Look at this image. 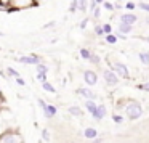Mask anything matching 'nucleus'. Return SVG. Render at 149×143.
<instances>
[{"label": "nucleus", "mask_w": 149, "mask_h": 143, "mask_svg": "<svg viewBox=\"0 0 149 143\" xmlns=\"http://www.w3.org/2000/svg\"><path fill=\"white\" fill-rule=\"evenodd\" d=\"M0 95H2V90H0Z\"/></svg>", "instance_id": "41"}, {"label": "nucleus", "mask_w": 149, "mask_h": 143, "mask_svg": "<svg viewBox=\"0 0 149 143\" xmlns=\"http://www.w3.org/2000/svg\"><path fill=\"white\" fill-rule=\"evenodd\" d=\"M106 106L104 104H96V111H95V114L91 117L93 119H96V121H101V119H104L106 117Z\"/></svg>", "instance_id": "9"}, {"label": "nucleus", "mask_w": 149, "mask_h": 143, "mask_svg": "<svg viewBox=\"0 0 149 143\" xmlns=\"http://www.w3.org/2000/svg\"><path fill=\"white\" fill-rule=\"evenodd\" d=\"M125 114H127V117H128V119H132V121L139 119V117L143 116L141 104H139L138 101H132V103H128L125 106Z\"/></svg>", "instance_id": "1"}, {"label": "nucleus", "mask_w": 149, "mask_h": 143, "mask_svg": "<svg viewBox=\"0 0 149 143\" xmlns=\"http://www.w3.org/2000/svg\"><path fill=\"white\" fill-rule=\"evenodd\" d=\"M101 5H103V7L106 8L107 11H114V10H116V7H114V5L111 4V2H106V0H104V2H103V4H101Z\"/></svg>", "instance_id": "26"}, {"label": "nucleus", "mask_w": 149, "mask_h": 143, "mask_svg": "<svg viewBox=\"0 0 149 143\" xmlns=\"http://www.w3.org/2000/svg\"><path fill=\"white\" fill-rule=\"evenodd\" d=\"M36 71L37 72H45V74H47V72H48V66H47L43 61H40V63H37V64H36Z\"/></svg>", "instance_id": "18"}, {"label": "nucleus", "mask_w": 149, "mask_h": 143, "mask_svg": "<svg viewBox=\"0 0 149 143\" xmlns=\"http://www.w3.org/2000/svg\"><path fill=\"white\" fill-rule=\"evenodd\" d=\"M37 103H39V106L42 108V111H43V116L47 117V119H53V117L58 114V108L55 106V104H50V103H47L43 98H39L37 100Z\"/></svg>", "instance_id": "3"}, {"label": "nucleus", "mask_w": 149, "mask_h": 143, "mask_svg": "<svg viewBox=\"0 0 149 143\" xmlns=\"http://www.w3.org/2000/svg\"><path fill=\"white\" fill-rule=\"evenodd\" d=\"M119 2H122V0H119Z\"/></svg>", "instance_id": "42"}, {"label": "nucleus", "mask_w": 149, "mask_h": 143, "mask_svg": "<svg viewBox=\"0 0 149 143\" xmlns=\"http://www.w3.org/2000/svg\"><path fill=\"white\" fill-rule=\"evenodd\" d=\"M0 10H11V0H0Z\"/></svg>", "instance_id": "20"}, {"label": "nucleus", "mask_w": 149, "mask_h": 143, "mask_svg": "<svg viewBox=\"0 0 149 143\" xmlns=\"http://www.w3.org/2000/svg\"><path fill=\"white\" fill-rule=\"evenodd\" d=\"M85 108H87V111L93 116L95 111H96V103H95V100H87L85 101Z\"/></svg>", "instance_id": "14"}, {"label": "nucleus", "mask_w": 149, "mask_h": 143, "mask_svg": "<svg viewBox=\"0 0 149 143\" xmlns=\"http://www.w3.org/2000/svg\"><path fill=\"white\" fill-rule=\"evenodd\" d=\"M77 2H79V11H82V13L88 11V4H87V0H77Z\"/></svg>", "instance_id": "21"}, {"label": "nucleus", "mask_w": 149, "mask_h": 143, "mask_svg": "<svg viewBox=\"0 0 149 143\" xmlns=\"http://www.w3.org/2000/svg\"><path fill=\"white\" fill-rule=\"evenodd\" d=\"M68 113L71 114V116H74V117H80V116H84V113H82V108L75 106V104H72V106H69V108H68Z\"/></svg>", "instance_id": "12"}, {"label": "nucleus", "mask_w": 149, "mask_h": 143, "mask_svg": "<svg viewBox=\"0 0 149 143\" xmlns=\"http://www.w3.org/2000/svg\"><path fill=\"white\" fill-rule=\"evenodd\" d=\"M120 23H125V24H135L136 21H138V18H136V15H133V13H122L120 15Z\"/></svg>", "instance_id": "8"}, {"label": "nucleus", "mask_w": 149, "mask_h": 143, "mask_svg": "<svg viewBox=\"0 0 149 143\" xmlns=\"http://www.w3.org/2000/svg\"><path fill=\"white\" fill-rule=\"evenodd\" d=\"M18 63H23V64H31V66H36L37 63L42 61V58H40L39 55H21L16 58Z\"/></svg>", "instance_id": "4"}, {"label": "nucleus", "mask_w": 149, "mask_h": 143, "mask_svg": "<svg viewBox=\"0 0 149 143\" xmlns=\"http://www.w3.org/2000/svg\"><path fill=\"white\" fill-rule=\"evenodd\" d=\"M112 121H114V122H117V124H120V122L123 121V117L119 116V114H114V116H112Z\"/></svg>", "instance_id": "32"}, {"label": "nucleus", "mask_w": 149, "mask_h": 143, "mask_svg": "<svg viewBox=\"0 0 149 143\" xmlns=\"http://www.w3.org/2000/svg\"><path fill=\"white\" fill-rule=\"evenodd\" d=\"M91 143H103V138H98V137H96V138L91 140Z\"/></svg>", "instance_id": "38"}, {"label": "nucleus", "mask_w": 149, "mask_h": 143, "mask_svg": "<svg viewBox=\"0 0 149 143\" xmlns=\"http://www.w3.org/2000/svg\"><path fill=\"white\" fill-rule=\"evenodd\" d=\"M104 40H106L107 43H111V45H114V43L117 42V36H114L112 32H109V34H104Z\"/></svg>", "instance_id": "17"}, {"label": "nucleus", "mask_w": 149, "mask_h": 143, "mask_svg": "<svg viewBox=\"0 0 149 143\" xmlns=\"http://www.w3.org/2000/svg\"><path fill=\"white\" fill-rule=\"evenodd\" d=\"M88 61H90V63H93V64H100V61H101V60H100V56H98V55L91 53V56H90V60H88Z\"/></svg>", "instance_id": "28"}, {"label": "nucleus", "mask_w": 149, "mask_h": 143, "mask_svg": "<svg viewBox=\"0 0 149 143\" xmlns=\"http://www.w3.org/2000/svg\"><path fill=\"white\" fill-rule=\"evenodd\" d=\"M138 7L141 8V10H144V11H148V13H149V4H146V2H139Z\"/></svg>", "instance_id": "31"}, {"label": "nucleus", "mask_w": 149, "mask_h": 143, "mask_svg": "<svg viewBox=\"0 0 149 143\" xmlns=\"http://www.w3.org/2000/svg\"><path fill=\"white\" fill-rule=\"evenodd\" d=\"M111 69H112L114 72H116L119 77H123V79H127L130 76V72H128V68H127L125 64H122V63H112L111 64Z\"/></svg>", "instance_id": "5"}, {"label": "nucleus", "mask_w": 149, "mask_h": 143, "mask_svg": "<svg viewBox=\"0 0 149 143\" xmlns=\"http://www.w3.org/2000/svg\"><path fill=\"white\" fill-rule=\"evenodd\" d=\"M0 143H24L23 135L16 130H5L0 135Z\"/></svg>", "instance_id": "2"}, {"label": "nucleus", "mask_w": 149, "mask_h": 143, "mask_svg": "<svg viewBox=\"0 0 149 143\" xmlns=\"http://www.w3.org/2000/svg\"><path fill=\"white\" fill-rule=\"evenodd\" d=\"M34 2H36V0H34Z\"/></svg>", "instance_id": "43"}, {"label": "nucleus", "mask_w": 149, "mask_h": 143, "mask_svg": "<svg viewBox=\"0 0 149 143\" xmlns=\"http://www.w3.org/2000/svg\"><path fill=\"white\" fill-rule=\"evenodd\" d=\"M84 81H85V84H88V85H96V82H98V74L95 71H85L84 72Z\"/></svg>", "instance_id": "7"}, {"label": "nucleus", "mask_w": 149, "mask_h": 143, "mask_svg": "<svg viewBox=\"0 0 149 143\" xmlns=\"http://www.w3.org/2000/svg\"><path fill=\"white\" fill-rule=\"evenodd\" d=\"M138 56H139V61H141L143 64L149 66V53H148V52H141Z\"/></svg>", "instance_id": "19"}, {"label": "nucleus", "mask_w": 149, "mask_h": 143, "mask_svg": "<svg viewBox=\"0 0 149 143\" xmlns=\"http://www.w3.org/2000/svg\"><path fill=\"white\" fill-rule=\"evenodd\" d=\"M77 93H79V95H82V97H85L87 100H96V95H95L93 92L90 90V88H87V87L77 88Z\"/></svg>", "instance_id": "10"}, {"label": "nucleus", "mask_w": 149, "mask_h": 143, "mask_svg": "<svg viewBox=\"0 0 149 143\" xmlns=\"http://www.w3.org/2000/svg\"><path fill=\"white\" fill-rule=\"evenodd\" d=\"M95 2H96L98 5H101V4H103V2H104V0H95Z\"/></svg>", "instance_id": "39"}, {"label": "nucleus", "mask_w": 149, "mask_h": 143, "mask_svg": "<svg viewBox=\"0 0 149 143\" xmlns=\"http://www.w3.org/2000/svg\"><path fill=\"white\" fill-rule=\"evenodd\" d=\"M103 26V31H104V34H109V32H112V26H111L109 23H104V24H101Z\"/></svg>", "instance_id": "30"}, {"label": "nucleus", "mask_w": 149, "mask_h": 143, "mask_svg": "<svg viewBox=\"0 0 149 143\" xmlns=\"http://www.w3.org/2000/svg\"><path fill=\"white\" fill-rule=\"evenodd\" d=\"M84 137L88 138V140H93V138L98 137V130L95 129V127H87V129L84 130Z\"/></svg>", "instance_id": "11"}, {"label": "nucleus", "mask_w": 149, "mask_h": 143, "mask_svg": "<svg viewBox=\"0 0 149 143\" xmlns=\"http://www.w3.org/2000/svg\"><path fill=\"white\" fill-rule=\"evenodd\" d=\"M91 16H93L95 20H98V18L101 16V8L98 7V5H96V7L93 8V10H91Z\"/></svg>", "instance_id": "24"}, {"label": "nucleus", "mask_w": 149, "mask_h": 143, "mask_svg": "<svg viewBox=\"0 0 149 143\" xmlns=\"http://www.w3.org/2000/svg\"><path fill=\"white\" fill-rule=\"evenodd\" d=\"M79 53H80V56L84 60H87V61L90 60V56H91V52L88 48H80V52H79Z\"/></svg>", "instance_id": "23"}, {"label": "nucleus", "mask_w": 149, "mask_h": 143, "mask_svg": "<svg viewBox=\"0 0 149 143\" xmlns=\"http://www.w3.org/2000/svg\"><path fill=\"white\" fill-rule=\"evenodd\" d=\"M133 31V26L132 24H125V23H119V32L123 34V36H127V34H130Z\"/></svg>", "instance_id": "13"}, {"label": "nucleus", "mask_w": 149, "mask_h": 143, "mask_svg": "<svg viewBox=\"0 0 149 143\" xmlns=\"http://www.w3.org/2000/svg\"><path fill=\"white\" fill-rule=\"evenodd\" d=\"M79 11V2L77 0H71V5H69V13H75Z\"/></svg>", "instance_id": "22"}, {"label": "nucleus", "mask_w": 149, "mask_h": 143, "mask_svg": "<svg viewBox=\"0 0 149 143\" xmlns=\"http://www.w3.org/2000/svg\"><path fill=\"white\" fill-rule=\"evenodd\" d=\"M5 72H7L8 77H13V79L19 77V72H18L15 68H11V66H7V68H5Z\"/></svg>", "instance_id": "15"}, {"label": "nucleus", "mask_w": 149, "mask_h": 143, "mask_svg": "<svg viewBox=\"0 0 149 143\" xmlns=\"http://www.w3.org/2000/svg\"><path fill=\"white\" fill-rule=\"evenodd\" d=\"M87 24H88V18H85V20H82V21H80L79 27H80V29H85V27H87Z\"/></svg>", "instance_id": "34"}, {"label": "nucleus", "mask_w": 149, "mask_h": 143, "mask_svg": "<svg viewBox=\"0 0 149 143\" xmlns=\"http://www.w3.org/2000/svg\"><path fill=\"white\" fill-rule=\"evenodd\" d=\"M55 26H56L55 21H50V23H47L45 26H43V29H52V27H55Z\"/></svg>", "instance_id": "36"}, {"label": "nucleus", "mask_w": 149, "mask_h": 143, "mask_svg": "<svg viewBox=\"0 0 149 143\" xmlns=\"http://www.w3.org/2000/svg\"><path fill=\"white\" fill-rule=\"evenodd\" d=\"M42 88H43L45 92H48V93H56V87H53V85L50 84L48 81L42 82Z\"/></svg>", "instance_id": "16"}, {"label": "nucleus", "mask_w": 149, "mask_h": 143, "mask_svg": "<svg viewBox=\"0 0 149 143\" xmlns=\"http://www.w3.org/2000/svg\"><path fill=\"white\" fill-rule=\"evenodd\" d=\"M36 79H37V81H40V82H45V81H48V76H47L45 72H37Z\"/></svg>", "instance_id": "25"}, {"label": "nucleus", "mask_w": 149, "mask_h": 143, "mask_svg": "<svg viewBox=\"0 0 149 143\" xmlns=\"http://www.w3.org/2000/svg\"><path fill=\"white\" fill-rule=\"evenodd\" d=\"M103 79L106 81V84H109V85H117L119 84V76H117L112 69H104L103 71Z\"/></svg>", "instance_id": "6"}, {"label": "nucleus", "mask_w": 149, "mask_h": 143, "mask_svg": "<svg viewBox=\"0 0 149 143\" xmlns=\"http://www.w3.org/2000/svg\"><path fill=\"white\" fill-rule=\"evenodd\" d=\"M42 138L45 140V142H50L52 137H50V130L48 129H42Z\"/></svg>", "instance_id": "27"}, {"label": "nucleus", "mask_w": 149, "mask_h": 143, "mask_svg": "<svg viewBox=\"0 0 149 143\" xmlns=\"http://www.w3.org/2000/svg\"><path fill=\"white\" fill-rule=\"evenodd\" d=\"M96 5H98L96 2H95V0H91V2H90V10H88V11H91V10H93L95 7H96Z\"/></svg>", "instance_id": "37"}, {"label": "nucleus", "mask_w": 149, "mask_h": 143, "mask_svg": "<svg viewBox=\"0 0 149 143\" xmlns=\"http://www.w3.org/2000/svg\"><path fill=\"white\" fill-rule=\"evenodd\" d=\"M15 81H16V84H18V85H21V87H24V85H26V81H24V79L21 77V76H19V77H16Z\"/></svg>", "instance_id": "33"}, {"label": "nucleus", "mask_w": 149, "mask_h": 143, "mask_svg": "<svg viewBox=\"0 0 149 143\" xmlns=\"http://www.w3.org/2000/svg\"><path fill=\"white\" fill-rule=\"evenodd\" d=\"M135 7H136V4H133V2H127V5H125L127 10H135Z\"/></svg>", "instance_id": "35"}, {"label": "nucleus", "mask_w": 149, "mask_h": 143, "mask_svg": "<svg viewBox=\"0 0 149 143\" xmlns=\"http://www.w3.org/2000/svg\"><path fill=\"white\" fill-rule=\"evenodd\" d=\"M95 34H96V36H104V31H103V26H101V24H96V26H95Z\"/></svg>", "instance_id": "29"}, {"label": "nucleus", "mask_w": 149, "mask_h": 143, "mask_svg": "<svg viewBox=\"0 0 149 143\" xmlns=\"http://www.w3.org/2000/svg\"><path fill=\"white\" fill-rule=\"evenodd\" d=\"M146 40H148V42H149V37H148V39H146Z\"/></svg>", "instance_id": "40"}]
</instances>
